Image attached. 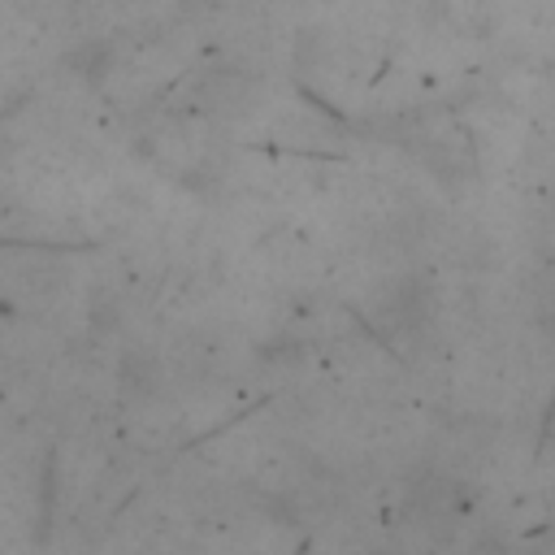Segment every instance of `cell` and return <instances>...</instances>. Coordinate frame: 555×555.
<instances>
[{
  "mask_svg": "<svg viewBox=\"0 0 555 555\" xmlns=\"http://www.w3.org/2000/svg\"><path fill=\"white\" fill-rule=\"evenodd\" d=\"M377 317H382L395 334H403V338H421L425 325L434 321V295H429L425 282H416V278H399V282H390V286L377 295Z\"/></svg>",
  "mask_w": 555,
  "mask_h": 555,
  "instance_id": "obj_1",
  "label": "cell"
}]
</instances>
